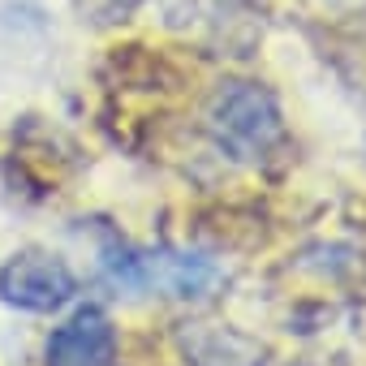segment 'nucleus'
<instances>
[{"label":"nucleus","instance_id":"obj_2","mask_svg":"<svg viewBox=\"0 0 366 366\" xmlns=\"http://www.w3.org/2000/svg\"><path fill=\"white\" fill-rule=\"evenodd\" d=\"M207 125H212L216 142L233 159H246V164L263 159L285 134L276 95L259 82H224L207 108Z\"/></svg>","mask_w":366,"mask_h":366},{"label":"nucleus","instance_id":"obj_1","mask_svg":"<svg viewBox=\"0 0 366 366\" xmlns=\"http://www.w3.org/2000/svg\"><path fill=\"white\" fill-rule=\"evenodd\" d=\"M104 272L121 289H164L168 297H199L220 280V267L203 254H172V250H138L121 237H104L99 250Z\"/></svg>","mask_w":366,"mask_h":366},{"label":"nucleus","instance_id":"obj_3","mask_svg":"<svg viewBox=\"0 0 366 366\" xmlns=\"http://www.w3.org/2000/svg\"><path fill=\"white\" fill-rule=\"evenodd\" d=\"M74 293H78L74 272L48 250H22L0 267V297L18 310L48 315V310H61Z\"/></svg>","mask_w":366,"mask_h":366},{"label":"nucleus","instance_id":"obj_5","mask_svg":"<svg viewBox=\"0 0 366 366\" xmlns=\"http://www.w3.org/2000/svg\"><path fill=\"white\" fill-rule=\"evenodd\" d=\"M177 340L194 366H263L267 357V349L254 336L229 323H186Z\"/></svg>","mask_w":366,"mask_h":366},{"label":"nucleus","instance_id":"obj_4","mask_svg":"<svg viewBox=\"0 0 366 366\" xmlns=\"http://www.w3.org/2000/svg\"><path fill=\"white\" fill-rule=\"evenodd\" d=\"M117 353V327L99 306H82L48 336V366H108Z\"/></svg>","mask_w":366,"mask_h":366}]
</instances>
